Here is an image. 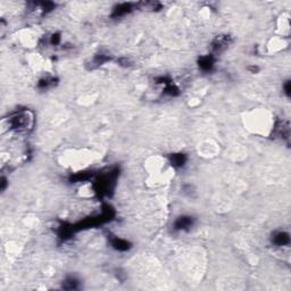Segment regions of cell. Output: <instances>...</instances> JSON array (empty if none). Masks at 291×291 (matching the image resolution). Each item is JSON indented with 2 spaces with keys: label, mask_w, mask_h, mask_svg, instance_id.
I'll list each match as a JSON object with an SVG mask.
<instances>
[{
  "label": "cell",
  "mask_w": 291,
  "mask_h": 291,
  "mask_svg": "<svg viewBox=\"0 0 291 291\" xmlns=\"http://www.w3.org/2000/svg\"><path fill=\"white\" fill-rule=\"evenodd\" d=\"M191 223H192V219H190V217H180L178 219V222H176L175 226L176 228H185L190 226Z\"/></svg>",
  "instance_id": "6da1fadb"
},
{
  "label": "cell",
  "mask_w": 291,
  "mask_h": 291,
  "mask_svg": "<svg viewBox=\"0 0 291 291\" xmlns=\"http://www.w3.org/2000/svg\"><path fill=\"white\" fill-rule=\"evenodd\" d=\"M274 241H275V243H278V246H283V244L289 242V237H288V234H285V233H278L275 238H274Z\"/></svg>",
  "instance_id": "7a4b0ae2"
},
{
  "label": "cell",
  "mask_w": 291,
  "mask_h": 291,
  "mask_svg": "<svg viewBox=\"0 0 291 291\" xmlns=\"http://www.w3.org/2000/svg\"><path fill=\"white\" fill-rule=\"evenodd\" d=\"M113 244L116 249H119V250H125V249H128V242H125V241H123V240H119V239H116Z\"/></svg>",
  "instance_id": "3957f363"
},
{
  "label": "cell",
  "mask_w": 291,
  "mask_h": 291,
  "mask_svg": "<svg viewBox=\"0 0 291 291\" xmlns=\"http://www.w3.org/2000/svg\"><path fill=\"white\" fill-rule=\"evenodd\" d=\"M212 64H213V62H212V59H210L209 57H206V58H203L200 62V66L203 67V68L205 69H209L210 67H212Z\"/></svg>",
  "instance_id": "277c9868"
},
{
  "label": "cell",
  "mask_w": 291,
  "mask_h": 291,
  "mask_svg": "<svg viewBox=\"0 0 291 291\" xmlns=\"http://www.w3.org/2000/svg\"><path fill=\"white\" fill-rule=\"evenodd\" d=\"M172 162H173L174 164H175V165L181 166V165H183V163H184V157H183V155H178V156H173Z\"/></svg>",
  "instance_id": "5b68a950"
}]
</instances>
